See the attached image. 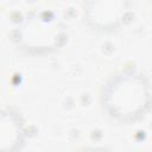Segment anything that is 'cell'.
I'll return each mask as SVG.
<instances>
[{"instance_id": "obj_1", "label": "cell", "mask_w": 152, "mask_h": 152, "mask_svg": "<svg viewBox=\"0 0 152 152\" xmlns=\"http://www.w3.org/2000/svg\"><path fill=\"white\" fill-rule=\"evenodd\" d=\"M148 99L144 80L134 74H125L110 84L106 103L113 118L128 122L146 110Z\"/></svg>"}, {"instance_id": "obj_2", "label": "cell", "mask_w": 152, "mask_h": 152, "mask_svg": "<svg viewBox=\"0 0 152 152\" xmlns=\"http://www.w3.org/2000/svg\"><path fill=\"white\" fill-rule=\"evenodd\" d=\"M94 14L90 15L94 24L100 27L114 26L125 11V4L122 0H96L94 4Z\"/></svg>"}]
</instances>
